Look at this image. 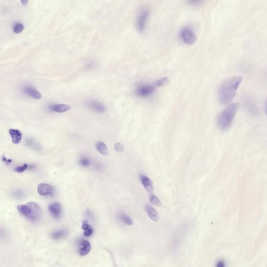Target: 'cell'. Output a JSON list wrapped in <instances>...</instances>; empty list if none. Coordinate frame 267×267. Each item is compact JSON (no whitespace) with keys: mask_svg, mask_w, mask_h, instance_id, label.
Segmentation results:
<instances>
[{"mask_svg":"<svg viewBox=\"0 0 267 267\" xmlns=\"http://www.w3.org/2000/svg\"><path fill=\"white\" fill-rule=\"evenodd\" d=\"M242 80L241 76H235L221 84L218 90V99L221 104H228L232 101Z\"/></svg>","mask_w":267,"mask_h":267,"instance_id":"cell-1","label":"cell"},{"mask_svg":"<svg viewBox=\"0 0 267 267\" xmlns=\"http://www.w3.org/2000/svg\"><path fill=\"white\" fill-rule=\"evenodd\" d=\"M239 106V104L238 103H232L227 106L219 114L218 123L221 130H226L229 128Z\"/></svg>","mask_w":267,"mask_h":267,"instance_id":"cell-2","label":"cell"},{"mask_svg":"<svg viewBox=\"0 0 267 267\" xmlns=\"http://www.w3.org/2000/svg\"><path fill=\"white\" fill-rule=\"evenodd\" d=\"M19 212L32 221H37L41 216V208L35 202H30L18 206Z\"/></svg>","mask_w":267,"mask_h":267,"instance_id":"cell-3","label":"cell"},{"mask_svg":"<svg viewBox=\"0 0 267 267\" xmlns=\"http://www.w3.org/2000/svg\"><path fill=\"white\" fill-rule=\"evenodd\" d=\"M150 14V11L148 8H144L141 9L138 15L136 27L140 33L145 32L146 28L147 23Z\"/></svg>","mask_w":267,"mask_h":267,"instance_id":"cell-4","label":"cell"},{"mask_svg":"<svg viewBox=\"0 0 267 267\" xmlns=\"http://www.w3.org/2000/svg\"><path fill=\"white\" fill-rule=\"evenodd\" d=\"M180 37L184 42L187 45H191L197 41V36L192 30L188 27H184L180 32Z\"/></svg>","mask_w":267,"mask_h":267,"instance_id":"cell-5","label":"cell"},{"mask_svg":"<svg viewBox=\"0 0 267 267\" xmlns=\"http://www.w3.org/2000/svg\"><path fill=\"white\" fill-rule=\"evenodd\" d=\"M158 87L157 82L147 85L141 86L138 88V94L141 96H148L151 95Z\"/></svg>","mask_w":267,"mask_h":267,"instance_id":"cell-6","label":"cell"},{"mask_svg":"<svg viewBox=\"0 0 267 267\" xmlns=\"http://www.w3.org/2000/svg\"><path fill=\"white\" fill-rule=\"evenodd\" d=\"M48 210L51 215L55 219H59L62 213V206L58 202H53L49 206Z\"/></svg>","mask_w":267,"mask_h":267,"instance_id":"cell-7","label":"cell"},{"mask_svg":"<svg viewBox=\"0 0 267 267\" xmlns=\"http://www.w3.org/2000/svg\"><path fill=\"white\" fill-rule=\"evenodd\" d=\"M38 191L41 196H52L54 193V189L48 184H40L38 187Z\"/></svg>","mask_w":267,"mask_h":267,"instance_id":"cell-8","label":"cell"},{"mask_svg":"<svg viewBox=\"0 0 267 267\" xmlns=\"http://www.w3.org/2000/svg\"><path fill=\"white\" fill-rule=\"evenodd\" d=\"M24 91L26 95H28L29 96H31L33 98L35 99H40L41 98V95L37 90L35 89L32 87L27 86L24 88Z\"/></svg>","mask_w":267,"mask_h":267,"instance_id":"cell-9","label":"cell"},{"mask_svg":"<svg viewBox=\"0 0 267 267\" xmlns=\"http://www.w3.org/2000/svg\"><path fill=\"white\" fill-rule=\"evenodd\" d=\"M140 180L147 191L148 193H152L154 191V185L150 178L145 175H141Z\"/></svg>","mask_w":267,"mask_h":267,"instance_id":"cell-10","label":"cell"},{"mask_svg":"<svg viewBox=\"0 0 267 267\" xmlns=\"http://www.w3.org/2000/svg\"><path fill=\"white\" fill-rule=\"evenodd\" d=\"M9 133L12 139V142L15 144H19L22 139V133L19 130L10 129Z\"/></svg>","mask_w":267,"mask_h":267,"instance_id":"cell-11","label":"cell"},{"mask_svg":"<svg viewBox=\"0 0 267 267\" xmlns=\"http://www.w3.org/2000/svg\"><path fill=\"white\" fill-rule=\"evenodd\" d=\"M50 109L53 111L58 113H64L70 110L71 109V106L66 104H56L51 106Z\"/></svg>","mask_w":267,"mask_h":267,"instance_id":"cell-12","label":"cell"},{"mask_svg":"<svg viewBox=\"0 0 267 267\" xmlns=\"http://www.w3.org/2000/svg\"><path fill=\"white\" fill-rule=\"evenodd\" d=\"M146 210L150 219L154 222H157L159 219V215L158 212L152 207L149 205L146 206Z\"/></svg>","mask_w":267,"mask_h":267,"instance_id":"cell-13","label":"cell"},{"mask_svg":"<svg viewBox=\"0 0 267 267\" xmlns=\"http://www.w3.org/2000/svg\"><path fill=\"white\" fill-rule=\"evenodd\" d=\"M79 252L80 254L82 256H84L88 254L91 249V246L89 242L87 240H84L82 242V243H80V245Z\"/></svg>","mask_w":267,"mask_h":267,"instance_id":"cell-14","label":"cell"},{"mask_svg":"<svg viewBox=\"0 0 267 267\" xmlns=\"http://www.w3.org/2000/svg\"><path fill=\"white\" fill-rule=\"evenodd\" d=\"M88 106L92 109L98 112H103L106 110V107L100 102L96 101H90L88 103Z\"/></svg>","mask_w":267,"mask_h":267,"instance_id":"cell-15","label":"cell"},{"mask_svg":"<svg viewBox=\"0 0 267 267\" xmlns=\"http://www.w3.org/2000/svg\"><path fill=\"white\" fill-rule=\"evenodd\" d=\"M96 149L103 156H108L109 154L108 147L104 143L101 142V141L97 142L96 144Z\"/></svg>","mask_w":267,"mask_h":267,"instance_id":"cell-16","label":"cell"},{"mask_svg":"<svg viewBox=\"0 0 267 267\" xmlns=\"http://www.w3.org/2000/svg\"><path fill=\"white\" fill-rule=\"evenodd\" d=\"M67 231L65 230H59L56 231L51 234V237L53 239L58 240L65 238L67 235Z\"/></svg>","mask_w":267,"mask_h":267,"instance_id":"cell-17","label":"cell"},{"mask_svg":"<svg viewBox=\"0 0 267 267\" xmlns=\"http://www.w3.org/2000/svg\"><path fill=\"white\" fill-rule=\"evenodd\" d=\"M120 218L121 219V221L125 223L126 225H133V221L131 218L125 213H121L120 215Z\"/></svg>","mask_w":267,"mask_h":267,"instance_id":"cell-18","label":"cell"},{"mask_svg":"<svg viewBox=\"0 0 267 267\" xmlns=\"http://www.w3.org/2000/svg\"><path fill=\"white\" fill-rule=\"evenodd\" d=\"M150 201L152 204L154 206H161V202L160 201L159 199L154 195H151L149 197Z\"/></svg>","mask_w":267,"mask_h":267,"instance_id":"cell-19","label":"cell"},{"mask_svg":"<svg viewBox=\"0 0 267 267\" xmlns=\"http://www.w3.org/2000/svg\"><path fill=\"white\" fill-rule=\"evenodd\" d=\"M79 163L82 167H87L90 165V160L87 157H83L80 159Z\"/></svg>","mask_w":267,"mask_h":267,"instance_id":"cell-20","label":"cell"},{"mask_svg":"<svg viewBox=\"0 0 267 267\" xmlns=\"http://www.w3.org/2000/svg\"><path fill=\"white\" fill-rule=\"evenodd\" d=\"M23 29H24V26L20 23H17L16 24H15L13 28L14 32L16 33H20L22 32Z\"/></svg>","mask_w":267,"mask_h":267,"instance_id":"cell-21","label":"cell"},{"mask_svg":"<svg viewBox=\"0 0 267 267\" xmlns=\"http://www.w3.org/2000/svg\"><path fill=\"white\" fill-rule=\"evenodd\" d=\"M28 164H23L22 166H19V167H15V169H14V170L17 172L19 173H22L23 172H24L25 170H26L27 169H28Z\"/></svg>","mask_w":267,"mask_h":267,"instance_id":"cell-22","label":"cell"},{"mask_svg":"<svg viewBox=\"0 0 267 267\" xmlns=\"http://www.w3.org/2000/svg\"><path fill=\"white\" fill-rule=\"evenodd\" d=\"M114 149L117 152H122L124 150V147L121 143H117L114 145Z\"/></svg>","mask_w":267,"mask_h":267,"instance_id":"cell-23","label":"cell"},{"mask_svg":"<svg viewBox=\"0 0 267 267\" xmlns=\"http://www.w3.org/2000/svg\"><path fill=\"white\" fill-rule=\"evenodd\" d=\"M93 233V229L92 228H91V226H89V228H87V229H86V230H85V232H84V235L85 236H90L91 235H92V234Z\"/></svg>","mask_w":267,"mask_h":267,"instance_id":"cell-24","label":"cell"},{"mask_svg":"<svg viewBox=\"0 0 267 267\" xmlns=\"http://www.w3.org/2000/svg\"><path fill=\"white\" fill-rule=\"evenodd\" d=\"M13 195L17 198H22V197L24 196V193L21 191H16L14 193Z\"/></svg>","mask_w":267,"mask_h":267,"instance_id":"cell-25","label":"cell"},{"mask_svg":"<svg viewBox=\"0 0 267 267\" xmlns=\"http://www.w3.org/2000/svg\"><path fill=\"white\" fill-rule=\"evenodd\" d=\"M201 0H188L189 3L192 4H196L199 3Z\"/></svg>","mask_w":267,"mask_h":267,"instance_id":"cell-26","label":"cell"},{"mask_svg":"<svg viewBox=\"0 0 267 267\" xmlns=\"http://www.w3.org/2000/svg\"><path fill=\"white\" fill-rule=\"evenodd\" d=\"M217 266L219 267H224L225 266V262L222 260H220L217 263Z\"/></svg>","mask_w":267,"mask_h":267,"instance_id":"cell-27","label":"cell"},{"mask_svg":"<svg viewBox=\"0 0 267 267\" xmlns=\"http://www.w3.org/2000/svg\"><path fill=\"white\" fill-rule=\"evenodd\" d=\"M2 160H3V161L7 163H11L12 161V160L8 159H6L4 156H3V157H2Z\"/></svg>","mask_w":267,"mask_h":267,"instance_id":"cell-28","label":"cell"},{"mask_svg":"<svg viewBox=\"0 0 267 267\" xmlns=\"http://www.w3.org/2000/svg\"><path fill=\"white\" fill-rule=\"evenodd\" d=\"M21 2H22V4L24 5H26L28 4V0H21Z\"/></svg>","mask_w":267,"mask_h":267,"instance_id":"cell-29","label":"cell"}]
</instances>
